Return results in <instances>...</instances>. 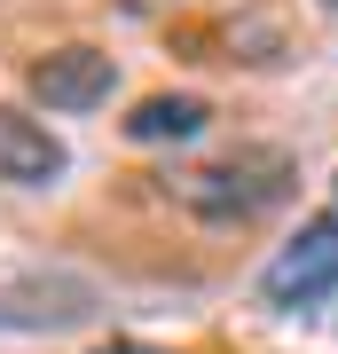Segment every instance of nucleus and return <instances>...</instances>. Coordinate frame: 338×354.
<instances>
[{
    "mask_svg": "<svg viewBox=\"0 0 338 354\" xmlns=\"http://www.w3.org/2000/svg\"><path fill=\"white\" fill-rule=\"evenodd\" d=\"M111 87H118V64H111L102 48H87V39L48 48V55L32 64V95L48 102V111H63V118L95 111V102H111Z\"/></svg>",
    "mask_w": 338,
    "mask_h": 354,
    "instance_id": "7ed1b4c3",
    "label": "nucleus"
},
{
    "mask_svg": "<svg viewBox=\"0 0 338 354\" xmlns=\"http://www.w3.org/2000/svg\"><path fill=\"white\" fill-rule=\"evenodd\" d=\"M102 354H158V346H134V339H111V346H102Z\"/></svg>",
    "mask_w": 338,
    "mask_h": 354,
    "instance_id": "423d86ee",
    "label": "nucleus"
},
{
    "mask_svg": "<svg viewBox=\"0 0 338 354\" xmlns=\"http://www.w3.org/2000/svg\"><path fill=\"white\" fill-rule=\"evenodd\" d=\"M205 102L197 95H150V102H134V118H126V134L134 142H189V134H205Z\"/></svg>",
    "mask_w": 338,
    "mask_h": 354,
    "instance_id": "39448f33",
    "label": "nucleus"
},
{
    "mask_svg": "<svg viewBox=\"0 0 338 354\" xmlns=\"http://www.w3.org/2000/svg\"><path fill=\"white\" fill-rule=\"evenodd\" d=\"M330 291H338V213H314L299 236H291L276 260H267L260 299L276 307V315H299V307L330 299Z\"/></svg>",
    "mask_w": 338,
    "mask_h": 354,
    "instance_id": "f03ea898",
    "label": "nucleus"
},
{
    "mask_svg": "<svg viewBox=\"0 0 338 354\" xmlns=\"http://www.w3.org/2000/svg\"><path fill=\"white\" fill-rule=\"evenodd\" d=\"M63 165H71V150L48 134V118L0 102V181H16V189H55Z\"/></svg>",
    "mask_w": 338,
    "mask_h": 354,
    "instance_id": "20e7f679",
    "label": "nucleus"
},
{
    "mask_svg": "<svg viewBox=\"0 0 338 354\" xmlns=\"http://www.w3.org/2000/svg\"><path fill=\"white\" fill-rule=\"evenodd\" d=\"M291 181H299V165L283 150H267V142H252V150H228L213 165H173L165 197L197 221H260L291 197Z\"/></svg>",
    "mask_w": 338,
    "mask_h": 354,
    "instance_id": "f257e3e1",
    "label": "nucleus"
}]
</instances>
